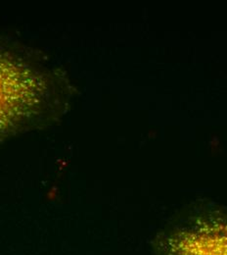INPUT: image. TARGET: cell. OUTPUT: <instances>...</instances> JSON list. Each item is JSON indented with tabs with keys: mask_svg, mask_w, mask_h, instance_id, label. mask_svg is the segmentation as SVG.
<instances>
[{
	"mask_svg": "<svg viewBox=\"0 0 227 255\" xmlns=\"http://www.w3.org/2000/svg\"><path fill=\"white\" fill-rule=\"evenodd\" d=\"M167 255H227V223H206L168 237Z\"/></svg>",
	"mask_w": 227,
	"mask_h": 255,
	"instance_id": "obj_1",
	"label": "cell"
},
{
	"mask_svg": "<svg viewBox=\"0 0 227 255\" xmlns=\"http://www.w3.org/2000/svg\"><path fill=\"white\" fill-rule=\"evenodd\" d=\"M4 70L3 67L0 66V121L3 117V107L6 104V87L8 86V83L4 82V74L2 73Z\"/></svg>",
	"mask_w": 227,
	"mask_h": 255,
	"instance_id": "obj_2",
	"label": "cell"
}]
</instances>
